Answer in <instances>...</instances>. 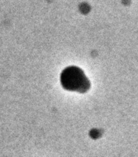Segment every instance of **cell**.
Segmentation results:
<instances>
[{"label":"cell","mask_w":138,"mask_h":157,"mask_svg":"<svg viewBox=\"0 0 138 157\" xmlns=\"http://www.w3.org/2000/svg\"><path fill=\"white\" fill-rule=\"evenodd\" d=\"M62 86L67 90L85 93L89 89L90 83L79 67L70 66L63 71L60 76Z\"/></svg>","instance_id":"obj_1"}]
</instances>
